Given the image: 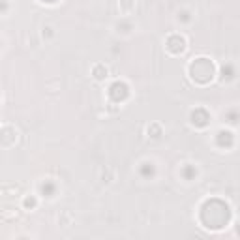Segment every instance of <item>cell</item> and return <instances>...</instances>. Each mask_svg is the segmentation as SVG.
<instances>
[{"mask_svg":"<svg viewBox=\"0 0 240 240\" xmlns=\"http://www.w3.org/2000/svg\"><path fill=\"white\" fill-rule=\"evenodd\" d=\"M24 204H26V206H30V208H34V206H36V201H34V199H28V197H26V199H24Z\"/></svg>","mask_w":240,"mask_h":240,"instance_id":"6da1fadb","label":"cell"}]
</instances>
